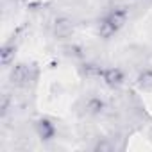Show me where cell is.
Returning a JSON list of instances; mask_svg holds the SVG:
<instances>
[{
	"label": "cell",
	"mask_w": 152,
	"mask_h": 152,
	"mask_svg": "<svg viewBox=\"0 0 152 152\" xmlns=\"http://www.w3.org/2000/svg\"><path fill=\"white\" fill-rule=\"evenodd\" d=\"M100 77H102L104 83L109 84V86H118V84H122V81H124V75H122V72H120L118 68H106V70H102Z\"/></svg>",
	"instance_id": "6da1fadb"
},
{
	"label": "cell",
	"mask_w": 152,
	"mask_h": 152,
	"mask_svg": "<svg viewBox=\"0 0 152 152\" xmlns=\"http://www.w3.org/2000/svg\"><path fill=\"white\" fill-rule=\"evenodd\" d=\"M106 18H107L109 23L118 31V29L124 27V23L127 22V11H125V7H116V9H113Z\"/></svg>",
	"instance_id": "7a4b0ae2"
},
{
	"label": "cell",
	"mask_w": 152,
	"mask_h": 152,
	"mask_svg": "<svg viewBox=\"0 0 152 152\" xmlns=\"http://www.w3.org/2000/svg\"><path fill=\"white\" fill-rule=\"evenodd\" d=\"M29 79H31V77H29V68H27L25 64H18V66L13 68L11 81H13L15 84H25Z\"/></svg>",
	"instance_id": "3957f363"
},
{
	"label": "cell",
	"mask_w": 152,
	"mask_h": 152,
	"mask_svg": "<svg viewBox=\"0 0 152 152\" xmlns=\"http://www.w3.org/2000/svg\"><path fill=\"white\" fill-rule=\"evenodd\" d=\"M36 129H38V134H39L43 140H50V138L56 134V127H54L48 120H39L38 125H36Z\"/></svg>",
	"instance_id": "277c9868"
},
{
	"label": "cell",
	"mask_w": 152,
	"mask_h": 152,
	"mask_svg": "<svg viewBox=\"0 0 152 152\" xmlns=\"http://www.w3.org/2000/svg\"><path fill=\"white\" fill-rule=\"evenodd\" d=\"M115 32H116V29L109 23V20H107V18L100 20V23H99V34H100L102 38H106V39H107V38H111Z\"/></svg>",
	"instance_id": "5b68a950"
},
{
	"label": "cell",
	"mask_w": 152,
	"mask_h": 152,
	"mask_svg": "<svg viewBox=\"0 0 152 152\" xmlns=\"http://www.w3.org/2000/svg\"><path fill=\"white\" fill-rule=\"evenodd\" d=\"M86 109H88V113H91V115H99V113H102V109H104V102L99 100V99H91V100H88Z\"/></svg>",
	"instance_id": "8992f818"
},
{
	"label": "cell",
	"mask_w": 152,
	"mask_h": 152,
	"mask_svg": "<svg viewBox=\"0 0 152 152\" xmlns=\"http://www.w3.org/2000/svg\"><path fill=\"white\" fill-rule=\"evenodd\" d=\"M140 84L145 88V90H152V72H143L141 77H140Z\"/></svg>",
	"instance_id": "52a82bcc"
},
{
	"label": "cell",
	"mask_w": 152,
	"mask_h": 152,
	"mask_svg": "<svg viewBox=\"0 0 152 152\" xmlns=\"http://www.w3.org/2000/svg\"><path fill=\"white\" fill-rule=\"evenodd\" d=\"M11 56H15V47H4V50H2V63L4 64H9V61H11Z\"/></svg>",
	"instance_id": "ba28073f"
}]
</instances>
